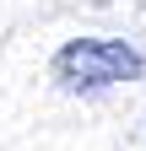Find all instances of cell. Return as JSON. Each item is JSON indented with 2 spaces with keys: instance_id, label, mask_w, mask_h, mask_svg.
Returning a JSON list of instances; mask_svg holds the SVG:
<instances>
[{
  "instance_id": "6da1fadb",
  "label": "cell",
  "mask_w": 146,
  "mask_h": 151,
  "mask_svg": "<svg viewBox=\"0 0 146 151\" xmlns=\"http://www.w3.org/2000/svg\"><path fill=\"white\" fill-rule=\"evenodd\" d=\"M141 70H146L141 49L119 43V38H70L54 54V81L70 92H103V86L135 81Z\"/></svg>"
}]
</instances>
